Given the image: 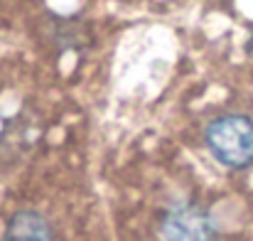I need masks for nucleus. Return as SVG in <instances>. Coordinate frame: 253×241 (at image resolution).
Wrapping results in <instances>:
<instances>
[{"instance_id": "6", "label": "nucleus", "mask_w": 253, "mask_h": 241, "mask_svg": "<svg viewBox=\"0 0 253 241\" xmlns=\"http://www.w3.org/2000/svg\"><path fill=\"white\" fill-rule=\"evenodd\" d=\"M199 241H219L216 237H209V239H199Z\"/></svg>"}, {"instance_id": "5", "label": "nucleus", "mask_w": 253, "mask_h": 241, "mask_svg": "<svg viewBox=\"0 0 253 241\" xmlns=\"http://www.w3.org/2000/svg\"><path fill=\"white\" fill-rule=\"evenodd\" d=\"M249 54H253V40L249 42Z\"/></svg>"}, {"instance_id": "2", "label": "nucleus", "mask_w": 253, "mask_h": 241, "mask_svg": "<svg viewBox=\"0 0 253 241\" xmlns=\"http://www.w3.org/2000/svg\"><path fill=\"white\" fill-rule=\"evenodd\" d=\"M163 234L168 241H199L216 237L211 214L194 202L174 204L163 219Z\"/></svg>"}, {"instance_id": "1", "label": "nucleus", "mask_w": 253, "mask_h": 241, "mask_svg": "<svg viewBox=\"0 0 253 241\" xmlns=\"http://www.w3.org/2000/svg\"><path fill=\"white\" fill-rule=\"evenodd\" d=\"M204 141L214 160L229 170L253 165V118L244 113H221L204 128Z\"/></svg>"}, {"instance_id": "3", "label": "nucleus", "mask_w": 253, "mask_h": 241, "mask_svg": "<svg viewBox=\"0 0 253 241\" xmlns=\"http://www.w3.org/2000/svg\"><path fill=\"white\" fill-rule=\"evenodd\" d=\"M5 241H54V232L40 212L20 209L5 227Z\"/></svg>"}, {"instance_id": "4", "label": "nucleus", "mask_w": 253, "mask_h": 241, "mask_svg": "<svg viewBox=\"0 0 253 241\" xmlns=\"http://www.w3.org/2000/svg\"><path fill=\"white\" fill-rule=\"evenodd\" d=\"M74 22L77 20H72V17H62V20H57V27L52 30L54 40L62 49L84 45V35H88V30H84L82 25H74Z\"/></svg>"}]
</instances>
